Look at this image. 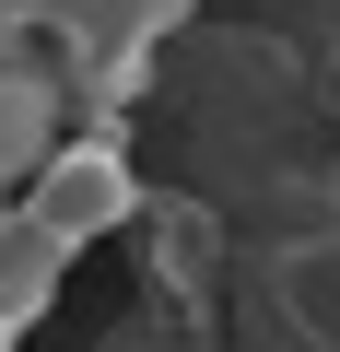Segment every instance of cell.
Instances as JSON below:
<instances>
[{
	"mask_svg": "<svg viewBox=\"0 0 340 352\" xmlns=\"http://www.w3.org/2000/svg\"><path fill=\"white\" fill-rule=\"evenodd\" d=\"M24 24H47L82 71V94H129L164 24H188V0H24Z\"/></svg>",
	"mask_w": 340,
	"mask_h": 352,
	"instance_id": "obj_2",
	"label": "cell"
},
{
	"mask_svg": "<svg viewBox=\"0 0 340 352\" xmlns=\"http://www.w3.org/2000/svg\"><path fill=\"white\" fill-rule=\"evenodd\" d=\"M59 282H71V247H47L24 212H0V329L24 340V329L59 305Z\"/></svg>",
	"mask_w": 340,
	"mask_h": 352,
	"instance_id": "obj_3",
	"label": "cell"
},
{
	"mask_svg": "<svg viewBox=\"0 0 340 352\" xmlns=\"http://www.w3.org/2000/svg\"><path fill=\"white\" fill-rule=\"evenodd\" d=\"M47 141H59V82H47V71H12V59H0V188H24Z\"/></svg>",
	"mask_w": 340,
	"mask_h": 352,
	"instance_id": "obj_4",
	"label": "cell"
},
{
	"mask_svg": "<svg viewBox=\"0 0 340 352\" xmlns=\"http://www.w3.org/2000/svg\"><path fill=\"white\" fill-rule=\"evenodd\" d=\"M152 212V188H141V164H129V141L117 129H71V141H47L36 153V176H24V223L47 235V247H117L129 223Z\"/></svg>",
	"mask_w": 340,
	"mask_h": 352,
	"instance_id": "obj_1",
	"label": "cell"
}]
</instances>
